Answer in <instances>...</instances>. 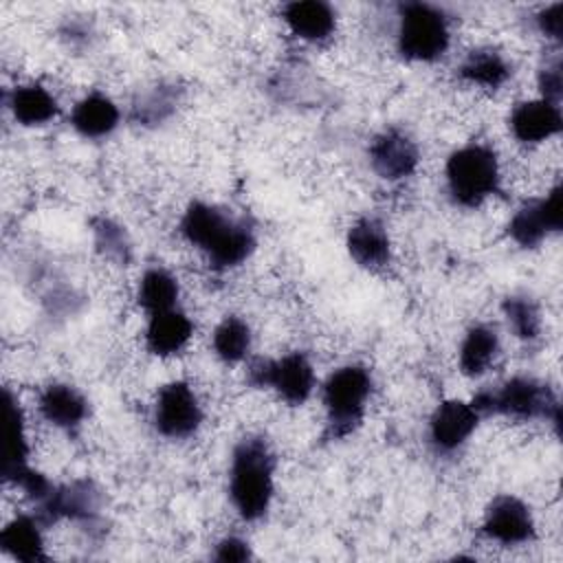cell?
I'll list each match as a JSON object with an SVG mask.
<instances>
[{
    "label": "cell",
    "mask_w": 563,
    "mask_h": 563,
    "mask_svg": "<svg viewBox=\"0 0 563 563\" xmlns=\"http://www.w3.org/2000/svg\"><path fill=\"white\" fill-rule=\"evenodd\" d=\"M40 413L46 422H51L57 429L73 431L81 427V422L88 416V402L73 385L66 383H51L40 391L37 398Z\"/></svg>",
    "instance_id": "obj_17"
},
{
    "label": "cell",
    "mask_w": 563,
    "mask_h": 563,
    "mask_svg": "<svg viewBox=\"0 0 563 563\" xmlns=\"http://www.w3.org/2000/svg\"><path fill=\"white\" fill-rule=\"evenodd\" d=\"M275 457L264 438L249 435L233 449L229 468V497L238 515L257 521L271 508L275 493Z\"/></svg>",
    "instance_id": "obj_2"
},
{
    "label": "cell",
    "mask_w": 563,
    "mask_h": 563,
    "mask_svg": "<svg viewBox=\"0 0 563 563\" xmlns=\"http://www.w3.org/2000/svg\"><path fill=\"white\" fill-rule=\"evenodd\" d=\"M216 561L222 563H233V561H246L251 559V548L246 541L238 539V537H227L216 545Z\"/></svg>",
    "instance_id": "obj_32"
},
{
    "label": "cell",
    "mask_w": 563,
    "mask_h": 563,
    "mask_svg": "<svg viewBox=\"0 0 563 563\" xmlns=\"http://www.w3.org/2000/svg\"><path fill=\"white\" fill-rule=\"evenodd\" d=\"M416 143L400 130H385L369 143V165L383 180H402L418 167Z\"/></svg>",
    "instance_id": "obj_11"
},
{
    "label": "cell",
    "mask_w": 563,
    "mask_h": 563,
    "mask_svg": "<svg viewBox=\"0 0 563 563\" xmlns=\"http://www.w3.org/2000/svg\"><path fill=\"white\" fill-rule=\"evenodd\" d=\"M499 352V336L486 323L473 325L460 345V369L466 376L484 374Z\"/></svg>",
    "instance_id": "obj_23"
},
{
    "label": "cell",
    "mask_w": 563,
    "mask_h": 563,
    "mask_svg": "<svg viewBox=\"0 0 563 563\" xmlns=\"http://www.w3.org/2000/svg\"><path fill=\"white\" fill-rule=\"evenodd\" d=\"M40 504V521H55L62 517L68 519H92L99 510V493L86 482H73L66 486H53Z\"/></svg>",
    "instance_id": "obj_13"
},
{
    "label": "cell",
    "mask_w": 563,
    "mask_h": 563,
    "mask_svg": "<svg viewBox=\"0 0 563 563\" xmlns=\"http://www.w3.org/2000/svg\"><path fill=\"white\" fill-rule=\"evenodd\" d=\"M92 235H95V246L97 251L117 262V264H128L132 255V244L121 224H117L110 218H95L92 220Z\"/></svg>",
    "instance_id": "obj_28"
},
{
    "label": "cell",
    "mask_w": 563,
    "mask_h": 563,
    "mask_svg": "<svg viewBox=\"0 0 563 563\" xmlns=\"http://www.w3.org/2000/svg\"><path fill=\"white\" fill-rule=\"evenodd\" d=\"M537 26L539 31L550 37V40H561L563 37V4H550L537 15Z\"/></svg>",
    "instance_id": "obj_31"
},
{
    "label": "cell",
    "mask_w": 563,
    "mask_h": 563,
    "mask_svg": "<svg viewBox=\"0 0 563 563\" xmlns=\"http://www.w3.org/2000/svg\"><path fill=\"white\" fill-rule=\"evenodd\" d=\"M539 88H541V99L556 103L561 99V88H563V77H561V62L554 59L552 64H545L539 73Z\"/></svg>",
    "instance_id": "obj_30"
},
{
    "label": "cell",
    "mask_w": 563,
    "mask_h": 563,
    "mask_svg": "<svg viewBox=\"0 0 563 563\" xmlns=\"http://www.w3.org/2000/svg\"><path fill=\"white\" fill-rule=\"evenodd\" d=\"M501 310L512 332L523 341H534L541 334V314L537 303L526 295H510L504 299Z\"/></svg>",
    "instance_id": "obj_27"
},
{
    "label": "cell",
    "mask_w": 563,
    "mask_h": 563,
    "mask_svg": "<svg viewBox=\"0 0 563 563\" xmlns=\"http://www.w3.org/2000/svg\"><path fill=\"white\" fill-rule=\"evenodd\" d=\"M457 75L473 86L499 88L510 77V64L495 48H477L462 59Z\"/></svg>",
    "instance_id": "obj_24"
},
{
    "label": "cell",
    "mask_w": 563,
    "mask_h": 563,
    "mask_svg": "<svg viewBox=\"0 0 563 563\" xmlns=\"http://www.w3.org/2000/svg\"><path fill=\"white\" fill-rule=\"evenodd\" d=\"M194 323L191 319L172 308L163 312L150 314L147 328H145V345L156 356H172L178 354L191 339Z\"/></svg>",
    "instance_id": "obj_18"
},
{
    "label": "cell",
    "mask_w": 563,
    "mask_h": 563,
    "mask_svg": "<svg viewBox=\"0 0 563 563\" xmlns=\"http://www.w3.org/2000/svg\"><path fill=\"white\" fill-rule=\"evenodd\" d=\"M0 545L2 550L24 563L46 561L44 552V537L40 528V519L29 515L13 517L0 532Z\"/></svg>",
    "instance_id": "obj_22"
},
{
    "label": "cell",
    "mask_w": 563,
    "mask_h": 563,
    "mask_svg": "<svg viewBox=\"0 0 563 563\" xmlns=\"http://www.w3.org/2000/svg\"><path fill=\"white\" fill-rule=\"evenodd\" d=\"M345 244L350 257L367 271H380L391 260L389 233L378 218L365 216L356 220L347 231Z\"/></svg>",
    "instance_id": "obj_14"
},
{
    "label": "cell",
    "mask_w": 563,
    "mask_h": 563,
    "mask_svg": "<svg viewBox=\"0 0 563 563\" xmlns=\"http://www.w3.org/2000/svg\"><path fill=\"white\" fill-rule=\"evenodd\" d=\"M176 299H178V282L169 271L154 266L141 275L139 288H136V301L150 314L172 310L176 306Z\"/></svg>",
    "instance_id": "obj_25"
},
{
    "label": "cell",
    "mask_w": 563,
    "mask_h": 563,
    "mask_svg": "<svg viewBox=\"0 0 563 563\" xmlns=\"http://www.w3.org/2000/svg\"><path fill=\"white\" fill-rule=\"evenodd\" d=\"M176 106V97L172 88H154L150 95H145L139 106H134L136 119L143 123H158L163 121Z\"/></svg>",
    "instance_id": "obj_29"
},
{
    "label": "cell",
    "mask_w": 563,
    "mask_h": 563,
    "mask_svg": "<svg viewBox=\"0 0 563 563\" xmlns=\"http://www.w3.org/2000/svg\"><path fill=\"white\" fill-rule=\"evenodd\" d=\"M369 394L372 374L363 365H343L328 376L323 385V407L330 438H345L361 424Z\"/></svg>",
    "instance_id": "obj_6"
},
{
    "label": "cell",
    "mask_w": 563,
    "mask_h": 563,
    "mask_svg": "<svg viewBox=\"0 0 563 563\" xmlns=\"http://www.w3.org/2000/svg\"><path fill=\"white\" fill-rule=\"evenodd\" d=\"M211 345L218 358L224 363H240L251 350V328L240 317H224L211 336Z\"/></svg>",
    "instance_id": "obj_26"
},
{
    "label": "cell",
    "mask_w": 563,
    "mask_h": 563,
    "mask_svg": "<svg viewBox=\"0 0 563 563\" xmlns=\"http://www.w3.org/2000/svg\"><path fill=\"white\" fill-rule=\"evenodd\" d=\"M473 409L482 416H506L515 420L545 418L559 429L561 407L554 391L528 376H515L506 380L499 389H482L471 400Z\"/></svg>",
    "instance_id": "obj_3"
},
{
    "label": "cell",
    "mask_w": 563,
    "mask_h": 563,
    "mask_svg": "<svg viewBox=\"0 0 563 563\" xmlns=\"http://www.w3.org/2000/svg\"><path fill=\"white\" fill-rule=\"evenodd\" d=\"M180 233L220 271L242 264L255 249L253 229L209 202H191L187 207L180 218Z\"/></svg>",
    "instance_id": "obj_1"
},
{
    "label": "cell",
    "mask_w": 563,
    "mask_h": 563,
    "mask_svg": "<svg viewBox=\"0 0 563 563\" xmlns=\"http://www.w3.org/2000/svg\"><path fill=\"white\" fill-rule=\"evenodd\" d=\"M4 429H7V444H4V464L2 475L7 482H18L29 466V435L24 424V411L18 398L7 389L4 391Z\"/></svg>",
    "instance_id": "obj_19"
},
{
    "label": "cell",
    "mask_w": 563,
    "mask_h": 563,
    "mask_svg": "<svg viewBox=\"0 0 563 563\" xmlns=\"http://www.w3.org/2000/svg\"><path fill=\"white\" fill-rule=\"evenodd\" d=\"M119 119H121V112L117 103L101 92L86 95L75 103L70 112V125L84 139H103L112 134L114 128L119 125Z\"/></svg>",
    "instance_id": "obj_20"
},
{
    "label": "cell",
    "mask_w": 563,
    "mask_h": 563,
    "mask_svg": "<svg viewBox=\"0 0 563 563\" xmlns=\"http://www.w3.org/2000/svg\"><path fill=\"white\" fill-rule=\"evenodd\" d=\"M446 189L460 207H479L486 198L497 194L501 172L493 147L484 143H468L457 147L444 167Z\"/></svg>",
    "instance_id": "obj_4"
},
{
    "label": "cell",
    "mask_w": 563,
    "mask_h": 563,
    "mask_svg": "<svg viewBox=\"0 0 563 563\" xmlns=\"http://www.w3.org/2000/svg\"><path fill=\"white\" fill-rule=\"evenodd\" d=\"M477 422L479 413L471 402L444 400L429 418V442L435 451L451 453L471 438Z\"/></svg>",
    "instance_id": "obj_12"
},
{
    "label": "cell",
    "mask_w": 563,
    "mask_h": 563,
    "mask_svg": "<svg viewBox=\"0 0 563 563\" xmlns=\"http://www.w3.org/2000/svg\"><path fill=\"white\" fill-rule=\"evenodd\" d=\"M249 383L273 389L288 405H303L314 389V367L301 352L282 358H257L249 367Z\"/></svg>",
    "instance_id": "obj_7"
},
{
    "label": "cell",
    "mask_w": 563,
    "mask_h": 563,
    "mask_svg": "<svg viewBox=\"0 0 563 563\" xmlns=\"http://www.w3.org/2000/svg\"><path fill=\"white\" fill-rule=\"evenodd\" d=\"M286 26L306 42H325L336 26V13L321 0H295L282 9Z\"/></svg>",
    "instance_id": "obj_16"
},
{
    "label": "cell",
    "mask_w": 563,
    "mask_h": 563,
    "mask_svg": "<svg viewBox=\"0 0 563 563\" xmlns=\"http://www.w3.org/2000/svg\"><path fill=\"white\" fill-rule=\"evenodd\" d=\"M563 128L561 110L545 99L521 101L510 112V132L521 143H541L556 136Z\"/></svg>",
    "instance_id": "obj_15"
},
{
    "label": "cell",
    "mask_w": 563,
    "mask_h": 563,
    "mask_svg": "<svg viewBox=\"0 0 563 563\" xmlns=\"http://www.w3.org/2000/svg\"><path fill=\"white\" fill-rule=\"evenodd\" d=\"M451 42L446 13L429 2H405L398 9L396 44L409 62H435Z\"/></svg>",
    "instance_id": "obj_5"
},
{
    "label": "cell",
    "mask_w": 563,
    "mask_h": 563,
    "mask_svg": "<svg viewBox=\"0 0 563 563\" xmlns=\"http://www.w3.org/2000/svg\"><path fill=\"white\" fill-rule=\"evenodd\" d=\"M482 530L488 539L501 545H519L534 537V519L519 497L497 495L484 512Z\"/></svg>",
    "instance_id": "obj_10"
},
{
    "label": "cell",
    "mask_w": 563,
    "mask_h": 563,
    "mask_svg": "<svg viewBox=\"0 0 563 563\" xmlns=\"http://www.w3.org/2000/svg\"><path fill=\"white\" fill-rule=\"evenodd\" d=\"M202 422V407L196 391L185 380L161 387L154 402V427L165 438H187Z\"/></svg>",
    "instance_id": "obj_8"
},
{
    "label": "cell",
    "mask_w": 563,
    "mask_h": 563,
    "mask_svg": "<svg viewBox=\"0 0 563 563\" xmlns=\"http://www.w3.org/2000/svg\"><path fill=\"white\" fill-rule=\"evenodd\" d=\"M7 108L11 110V114L18 123L29 125V128L46 125L59 112L57 99L40 84L15 86L11 90V95L7 97Z\"/></svg>",
    "instance_id": "obj_21"
},
{
    "label": "cell",
    "mask_w": 563,
    "mask_h": 563,
    "mask_svg": "<svg viewBox=\"0 0 563 563\" xmlns=\"http://www.w3.org/2000/svg\"><path fill=\"white\" fill-rule=\"evenodd\" d=\"M563 227V202L561 187H552L545 198L523 202L508 222V235L523 249L539 246L550 233Z\"/></svg>",
    "instance_id": "obj_9"
}]
</instances>
